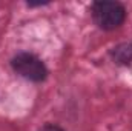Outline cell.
Masks as SVG:
<instances>
[{
	"label": "cell",
	"mask_w": 132,
	"mask_h": 131,
	"mask_svg": "<svg viewBox=\"0 0 132 131\" xmlns=\"http://www.w3.org/2000/svg\"><path fill=\"white\" fill-rule=\"evenodd\" d=\"M91 14L100 30L112 31L123 25L126 19V9L118 2H94L91 6Z\"/></svg>",
	"instance_id": "6da1fadb"
},
{
	"label": "cell",
	"mask_w": 132,
	"mask_h": 131,
	"mask_svg": "<svg viewBox=\"0 0 132 131\" xmlns=\"http://www.w3.org/2000/svg\"><path fill=\"white\" fill-rule=\"evenodd\" d=\"M11 66L19 76L31 82H43L48 77V69L42 59L31 53H19L17 56H14L11 60Z\"/></svg>",
	"instance_id": "7a4b0ae2"
},
{
	"label": "cell",
	"mask_w": 132,
	"mask_h": 131,
	"mask_svg": "<svg viewBox=\"0 0 132 131\" xmlns=\"http://www.w3.org/2000/svg\"><path fill=\"white\" fill-rule=\"evenodd\" d=\"M111 57L117 65H132V42H123L111 49Z\"/></svg>",
	"instance_id": "3957f363"
},
{
	"label": "cell",
	"mask_w": 132,
	"mask_h": 131,
	"mask_svg": "<svg viewBox=\"0 0 132 131\" xmlns=\"http://www.w3.org/2000/svg\"><path fill=\"white\" fill-rule=\"evenodd\" d=\"M38 131H65L63 128H60L59 125H54V123H46V125H43L42 128Z\"/></svg>",
	"instance_id": "277c9868"
}]
</instances>
